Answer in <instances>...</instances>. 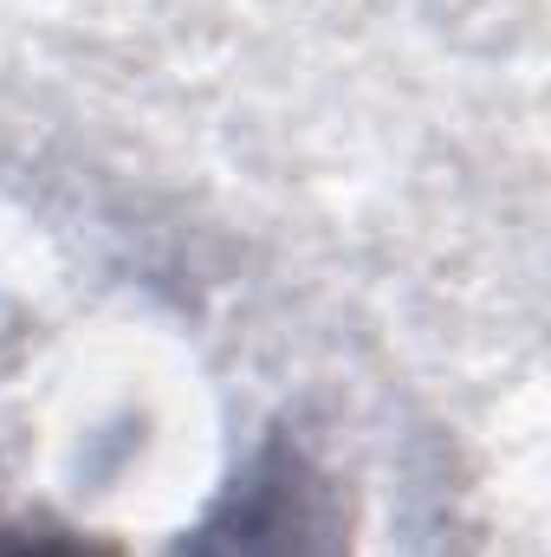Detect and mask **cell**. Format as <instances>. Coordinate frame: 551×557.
I'll return each instance as SVG.
<instances>
[{
    "instance_id": "1",
    "label": "cell",
    "mask_w": 551,
    "mask_h": 557,
    "mask_svg": "<svg viewBox=\"0 0 551 557\" xmlns=\"http://www.w3.org/2000/svg\"><path fill=\"white\" fill-rule=\"evenodd\" d=\"M0 557H39V552H26V545H0Z\"/></svg>"
}]
</instances>
